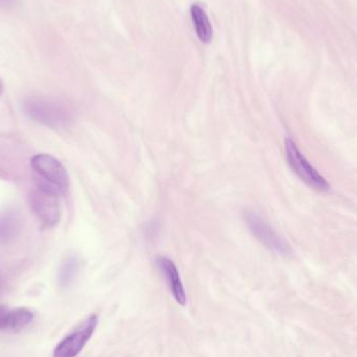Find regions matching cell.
<instances>
[{
  "label": "cell",
  "mask_w": 357,
  "mask_h": 357,
  "mask_svg": "<svg viewBox=\"0 0 357 357\" xmlns=\"http://www.w3.org/2000/svg\"><path fill=\"white\" fill-rule=\"evenodd\" d=\"M31 167L42 180L60 191L61 195L67 193L70 185V178L64 165L50 155L40 154L31 161Z\"/></svg>",
  "instance_id": "cell-5"
},
{
  "label": "cell",
  "mask_w": 357,
  "mask_h": 357,
  "mask_svg": "<svg viewBox=\"0 0 357 357\" xmlns=\"http://www.w3.org/2000/svg\"><path fill=\"white\" fill-rule=\"evenodd\" d=\"M61 192L44 180L38 183V187L29 197V206L37 218L47 226H54L60 220Z\"/></svg>",
  "instance_id": "cell-1"
},
{
  "label": "cell",
  "mask_w": 357,
  "mask_h": 357,
  "mask_svg": "<svg viewBox=\"0 0 357 357\" xmlns=\"http://www.w3.org/2000/svg\"><path fill=\"white\" fill-rule=\"evenodd\" d=\"M285 154L289 167L307 186L320 192H326L331 189L328 181L310 165V161L298 149L297 144L289 138L285 140Z\"/></svg>",
  "instance_id": "cell-2"
},
{
  "label": "cell",
  "mask_w": 357,
  "mask_h": 357,
  "mask_svg": "<svg viewBox=\"0 0 357 357\" xmlns=\"http://www.w3.org/2000/svg\"><path fill=\"white\" fill-rule=\"evenodd\" d=\"M3 93V83H2L1 79H0V96Z\"/></svg>",
  "instance_id": "cell-14"
},
{
  "label": "cell",
  "mask_w": 357,
  "mask_h": 357,
  "mask_svg": "<svg viewBox=\"0 0 357 357\" xmlns=\"http://www.w3.org/2000/svg\"><path fill=\"white\" fill-rule=\"evenodd\" d=\"M245 218L252 234L264 245V247L278 255H291L293 250L289 243L259 214L254 211H248L245 212Z\"/></svg>",
  "instance_id": "cell-4"
},
{
  "label": "cell",
  "mask_w": 357,
  "mask_h": 357,
  "mask_svg": "<svg viewBox=\"0 0 357 357\" xmlns=\"http://www.w3.org/2000/svg\"><path fill=\"white\" fill-rule=\"evenodd\" d=\"M77 271H79V261L75 257H69L68 259L65 260L61 268L60 278L61 285L67 287L73 282V279L77 276Z\"/></svg>",
  "instance_id": "cell-11"
},
{
  "label": "cell",
  "mask_w": 357,
  "mask_h": 357,
  "mask_svg": "<svg viewBox=\"0 0 357 357\" xmlns=\"http://www.w3.org/2000/svg\"><path fill=\"white\" fill-rule=\"evenodd\" d=\"M8 316H10V310L4 306H0V331H8Z\"/></svg>",
  "instance_id": "cell-12"
},
{
  "label": "cell",
  "mask_w": 357,
  "mask_h": 357,
  "mask_svg": "<svg viewBox=\"0 0 357 357\" xmlns=\"http://www.w3.org/2000/svg\"><path fill=\"white\" fill-rule=\"evenodd\" d=\"M20 229V220L18 214L13 210L0 212V245L12 241L18 234Z\"/></svg>",
  "instance_id": "cell-9"
},
{
  "label": "cell",
  "mask_w": 357,
  "mask_h": 357,
  "mask_svg": "<svg viewBox=\"0 0 357 357\" xmlns=\"http://www.w3.org/2000/svg\"><path fill=\"white\" fill-rule=\"evenodd\" d=\"M190 17L195 33L199 41L204 44L210 43L213 38V29L207 13L199 3L190 6Z\"/></svg>",
  "instance_id": "cell-8"
},
{
  "label": "cell",
  "mask_w": 357,
  "mask_h": 357,
  "mask_svg": "<svg viewBox=\"0 0 357 357\" xmlns=\"http://www.w3.org/2000/svg\"><path fill=\"white\" fill-rule=\"evenodd\" d=\"M24 111L29 119L47 127H64L70 121L64 107L46 98H29L24 102Z\"/></svg>",
  "instance_id": "cell-3"
},
{
  "label": "cell",
  "mask_w": 357,
  "mask_h": 357,
  "mask_svg": "<svg viewBox=\"0 0 357 357\" xmlns=\"http://www.w3.org/2000/svg\"><path fill=\"white\" fill-rule=\"evenodd\" d=\"M33 320V314L26 308H15L10 310L8 316V331H20L31 323Z\"/></svg>",
  "instance_id": "cell-10"
},
{
  "label": "cell",
  "mask_w": 357,
  "mask_h": 357,
  "mask_svg": "<svg viewBox=\"0 0 357 357\" xmlns=\"http://www.w3.org/2000/svg\"><path fill=\"white\" fill-rule=\"evenodd\" d=\"M17 0H0V8H10L16 4Z\"/></svg>",
  "instance_id": "cell-13"
},
{
  "label": "cell",
  "mask_w": 357,
  "mask_h": 357,
  "mask_svg": "<svg viewBox=\"0 0 357 357\" xmlns=\"http://www.w3.org/2000/svg\"><path fill=\"white\" fill-rule=\"evenodd\" d=\"M157 264L165 275L176 301L181 306H186L187 296L176 264L167 257H159L157 259Z\"/></svg>",
  "instance_id": "cell-7"
},
{
  "label": "cell",
  "mask_w": 357,
  "mask_h": 357,
  "mask_svg": "<svg viewBox=\"0 0 357 357\" xmlns=\"http://www.w3.org/2000/svg\"><path fill=\"white\" fill-rule=\"evenodd\" d=\"M98 324V317L91 314L88 317L77 331L67 335L59 345L54 348V357H75L81 354L93 335Z\"/></svg>",
  "instance_id": "cell-6"
}]
</instances>
